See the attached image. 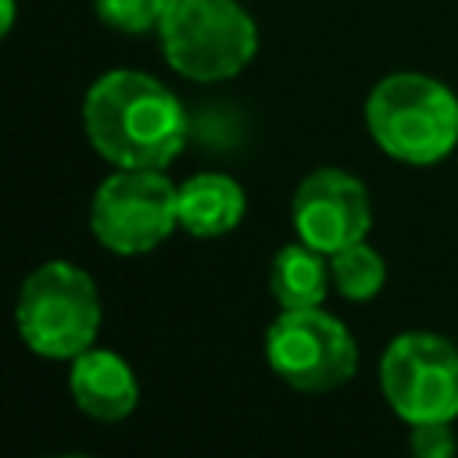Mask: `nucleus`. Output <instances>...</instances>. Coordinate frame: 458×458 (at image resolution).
<instances>
[{
    "mask_svg": "<svg viewBox=\"0 0 458 458\" xmlns=\"http://www.w3.org/2000/svg\"><path fill=\"white\" fill-rule=\"evenodd\" d=\"M82 129L114 168H168L186 147L190 118L179 97L147 72H104L82 100Z\"/></svg>",
    "mask_w": 458,
    "mask_h": 458,
    "instance_id": "nucleus-1",
    "label": "nucleus"
},
{
    "mask_svg": "<svg viewBox=\"0 0 458 458\" xmlns=\"http://www.w3.org/2000/svg\"><path fill=\"white\" fill-rule=\"evenodd\" d=\"M372 143L401 165H437L458 147V97L433 75L390 72L365 97Z\"/></svg>",
    "mask_w": 458,
    "mask_h": 458,
    "instance_id": "nucleus-2",
    "label": "nucleus"
},
{
    "mask_svg": "<svg viewBox=\"0 0 458 458\" xmlns=\"http://www.w3.org/2000/svg\"><path fill=\"white\" fill-rule=\"evenodd\" d=\"M14 326L32 354L54 361L79 358L100 333V297L93 276L72 261H43L18 290Z\"/></svg>",
    "mask_w": 458,
    "mask_h": 458,
    "instance_id": "nucleus-3",
    "label": "nucleus"
},
{
    "mask_svg": "<svg viewBox=\"0 0 458 458\" xmlns=\"http://www.w3.org/2000/svg\"><path fill=\"white\" fill-rule=\"evenodd\" d=\"M157 39L168 68L193 82L233 79L258 54V25L236 0H172Z\"/></svg>",
    "mask_w": 458,
    "mask_h": 458,
    "instance_id": "nucleus-4",
    "label": "nucleus"
},
{
    "mask_svg": "<svg viewBox=\"0 0 458 458\" xmlns=\"http://www.w3.org/2000/svg\"><path fill=\"white\" fill-rule=\"evenodd\" d=\"M89 229L114 254H147L179 229V186L161 168H118L93 193Z\"/></svg>",
    "mask_w": 458,
    "mask_h": 458,
    "instance_id": "nucleus-5",
    "label": "nucleus"
},
{
    "mask_svg": "<svg viewBox=\"0 0 458 458\" xmlns=\"http://www.w3.org/2000/svg\"><path fill=\"white\" fill-rule=\"evenodd\" d=\"M379 390L394 415L415 422L458 419V344L429 329L394 336L379 358Z\"/></svg>",
    "mask_w": 458,
    "mask_h": 458,
    "instance_id": "nucleus-6",
    "label": "nucleus"
},
{
    "mask_svg": "<svg viewBox=\"0 0 458 458\" xmlns=\"http://www.w3.org/2000/svg\"><path fill=\"white\" fill-rule=\"evenodd\" d=\"M268 369L304 394L344 386L358 369L351 329L322 308H283L265 333Z\"/></svg>",
    "mask_w": 458,
    "mask_h": 458,
    "instance_id": "nucleus-7",
    "label": "nucleus"
},
{
    "mask_svg": "<svg viewBox=\"0 0 458 458\" xmlns=\"http://www.w3.org/2000/svg\"><path fill=\"white\" fill-rule=\"evenodd\" d=\"M290 222L301 243L329 258L369 236L372 200L358 175L344 168H315L293 190Z\"/></svg>",
    "mask_w": 458,
    "mask_h": 458,
    "instance_id": "nucleus-8",
    "label": "nucleus"
},
{
    "mask_svg": "<svg viewBox=\"0 0 458 458\" xmlns=\"http://www.w3.org/2000/svg\"><path fill=\"white\" fill-rule=\"evenodd\" d=\"M68 394L82 415L97 422H122L136 411L140 383L125 358L104 347H89L79 358H72Z\"/></svg>",
    "mask_w": 458,
    "mask_h": 458,
    "instance_id": "nucleus-9",
    "label": "nucleus"
},
{
    "mask_svg": "<svg viewBox=\"0 0 458 458\" xmlns=\"http://www.w3.org/2000/svg\"><path fill=\"white\" fill-rule=\"evenodd\" d=\"M247 197L233 175L200 172L179 182V229L200 240H215L233 233L243 222Z\"/></svg>",
    "mask_w": 458,
    "mask_h": 458,
    "instance_id": "nucleus-10",
    "label": "nucleus"
},
{
    "mask_svg": "<svg viewBox=\"0 0 458 458\" xmlns=\"http://www.w3.org/2000/svg\"><path fill=\"white\" fill-rule=\"evenodd\" d=\"M329 258L308 243H286L276 250L268 268V290L279 308H322L329 293Z\"/></svg>",
    "mask_w": 458,
    "mask_h": 458,
    "instance_id": "nucleus-11",
    "label": "nucleus"
},
{
    "mask_svg": "<svg viewBox=\"0 0 458 458\" xmlns=\"http://www.w3.org/2000/svg\"><path fill=\"white\" fill-rule=\"evenodd\" d=\"M329 276H333V286L340 290V297L347 301H372L383 283H386V261L379 258L376 247H369L365 240L329 254Z\"/></svg>",
    "mask_w": 458,
    "mask_h": 458,
    "instance_id": "nucleus-12",
    "label": "nucleus"
},
{
    "mask_svg": "<svg viewBox=\"0 0 458 458\" xmlns=\"http://www.w3.org/2000/svg\"><path fill=\"white\" fill-rule=\"evenodd\" d=\"M168 4L172 0H93V11L107 29L140 36L161 25Z\"/></svg>",
    "mask_w": 458,
    "mask_h": 458,
    "instance_id": "nucleus-13",
    "label": "nucleus"
},
{
    "mask_svg": "<svg viewBox=\"0 0 458 458\" xmlns=\"http://www.w3.org/2000/svg\"><path fill=\"white\" fill-rule=\"evenodd\" d=\"M408 451L411 458H454L458 440L451 422H415L408 433Z\"/></svg>",
    "mask_w": 458,
    "mask_h": 458,
    "instance_id": "nucleus-14",
    "label": "nucleus"
},
{
    "mask_svg": "<svg viewBox=\"0 0 458 458\" xmlns=\"http://www.w3.org/2000/svg\"><path fill=\"white\" fill-rule=\"evenodd\" d=\"M14 14H18V4H14V0H0V39L11 32Z\"/></svg>",
    "mask_w": 458,
    "mask_h": 458,
    "instance_id": "nucleus-15",
    "label": "nucleus"
},
{
    "mask_svg": "<svg viewBox=\"0 0 458 458\" xmlns=\"http://www.w3.org/2000/svg\"><path fill=\"white\" fill-rule=\"evenodd\" d=\"M47 458H89V454H47Z\"/></svg>",
    "mask_w": 458,
    "mask_h": 458,
    "instance_id": "nucleus-16",
    "label": "nucleus"
}]
</instances>
